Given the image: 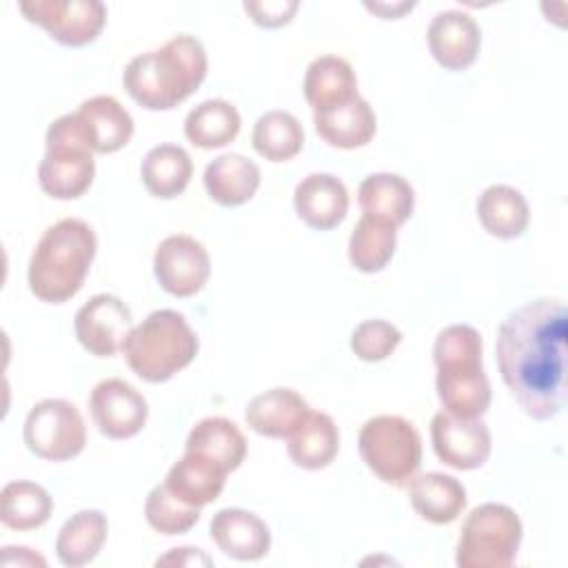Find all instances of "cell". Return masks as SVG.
<instances>
[{
    "mask_svg": "<svg viewBox=\"0 0 568 568\" xmlns=\"http://www.w3.org/2000/svg\"><path fill=\"white\" fill-rule=\"evenodd\" d=\"M357 204L364 215L397 229L413 215L415 191L397 173H371L359 182Z\"/></svg>",
    "mask_w": 568,
    "mask_h": 568,
    "instance_id": "23",
    "label": "cell"
},
{
    "mask_svg": "<svg viewBox=\"0 0 568 568\" xmlns=\"http://www.w3.org/2000/svg\"><path fill=\"white\" fill-rule=\"evenodd\" d=\"M408 499L413 510L430 524H450L466 508V488L446 473H422L408 481Z\"/></svg>",
    "mask_w": 568,
    "mask_h": 568,
    "instance_id": "22",
    "label": "cell"
},
{
    "mask_svg": "<svg viewBox=\"0 0 568 568\" xmlns=\"http://www.w3.org/2000/svg\"><path fill=\"white\" fill-rule=\"evenodd\" d=\"M300 9L297 0H262V2H244V11L253 18L255 24L266 29H277L288 24Z\"/></svg>",
    "mask_w": 568,
    "mask_h": 568,
    "instance_id": "37",
    "label": "cell"
},
{
    "mask_svg": "<svg viewBox=\"0 0 568 568\" xmlns=\"http://www.w3.org/2000/svg\"><path fill=\"white\" fill-rule=\"evenodd\" d=\"M397 246V229L362 215L348 237V260L362 273H379L390 257L395 255Z\"/></svg>",
    "mask_w": 568,
    "mask_h": 568,
    "instance_id": "34",
    "label": "cell"
},
{
    "mask_svg": "<svg viewBox=\"0 0 568 568\" xmlns=\"http://www.w3.org/2000/svg\"><path fill=\"white\" fill-rule=\"evenodd\" d=\"M415 7V2H395V4H386V2H366V9H371L373 13L390 20V18H399L404 11H410Z\"/></svg>",
    "mask_w": 568,
    "mask_h": 568,
    "instance_id": "39",
    "label": "cell"
},
{
    "mask_svg": "<svg viewBox=\"0 0 568 568\" xmlns=\"http://www.w3.org/2000/svg\"><path fill=\"white\" fill-rule=\"evenodd\" d=\"M521 535V519L510 506L481 504L462 524L455 564L459 568H508L517 559Z\"/></svg>",
    "mask_w": 568,
    "mask_h": 568,
    "instance_id": "7",
    "label": "cell"
},
{
    "mask_svg": "<svg viewBox=\"0 0 568 568\" xmlns=\"http://www.w3.org/2000/svg\"><path fill=\"white\" fill-rule=\"evenodd\" d=\"M433 450L450 468L475 470L490 457V430L479 419H466L439 410L430 419Z\"/></svg>",
    "mask_w": 568,
    "mask_h": 568,
    "instance_id": "14",
    "label": "cell"
},
{
    "mask_svg": "<svg viewBox=\"0 0 568 568\" xmlns=\"http://www.w3.org/2000/svg\"><path fill=\"white\" fill-rule=\"evenodd\" d=\"M91 419L109 439H129L138 435L149 417L144 395L120 377L102 379L89 395Z\"/></svg>",
    "mask_w": 568,
    "mask_h": 568,
    "instance_id": "13",
    "label": "cell"
},
{
    "mask_svg": "<svg viewBox=\"0 0 568 568\" xmlns=\"http://www.w3.org/2000/svg\"><path fill=\"white\" fill-rule=\"evenodd\" d=\"M364 464L395 488L408 486L422 464V437L413 422L402 415H375L357 435Z\"/></svg>",
    "mask_w": 568,
    "mask_h": 568,
    "instance_id": "8",
    "label": "cell"
},
{
    "mask_svg": "<svg viewBox=\"0 0 568 568\" xmlns=\"http://www.w3.org/2000/svg\"><path fill=\"white\" fill-rule=\"evenodd\" d=\"M144 517H146V524L162 535H182L197 524L200 508L178 499L166 488V484H158L146 495Z\"/></svg>",
    "mask_w": 568,
    "mask_h": 568,
    "instance_id": "35",
    "label": "cell"
},
{
    "mask_svg": "<svg viewBox=\"0 0 568 568\" xmlns=\"http://www.w3.org/2000/svg\"><path fill=\"white\" fill-rule=\"evenodd\" d=\"M184 450H195L217 462L226 473L235 470L246 457V437L235 422L211 415L200 419L186 435Z\"/></svg>",
    "mask_w": 568,
    "mask_h": 568,
    "instance_id": "29",
    "label": "cell"
},
{
    "mask_svg": "<svg viewBox=\"0 0 568 568\" xmlns=\"http://www.w3.org/2000/svg\"><path fill=\"white\" fill-rule=\"evenodd\" d=\"M304 95L313 113L353 100L357 95V78L351 62L333 53L315 58L304 73Z\"/></svg>",
    "mask_w": 568,
    "mask_h": 568,
    "instance_id": "25",
    "label": "cell"
},
{
    "mask_svg": "<svg viewBox=\"0 0 568 568\" xmlns=\"http://www.w3.org/2000/svg\"><path fill=\"white\" fill-rule=\"evenodd\" d=\"M106 532H109V521L104 513L95 508L78 510L62 524L55 537V555L60 564L69 568H80L91 564L102 550L106 541Z\"/></svg>",
    "mask_w": 568,
    "mask_h": 568,
    "instance_id": "27",
    "label": "cell"
},
{
    "mask_svg": "<svg viewBox=\"0 0 568 568\" xmlns=\"http://www.w3.org/2000/svg\"><path fill=\"white\" fill-rule=\"evenodd\" d=\"M18 9L64 47L93 42L106 22V7L100 0H24Z\"/></svg>",
    "mask_w": 568,
    "mask_h": 568,
    "instance_id": "10",
    "label": "cell"
},
{
    "mask_svg": "<svg viewBox=\"0 0 568 568\" xmlns=\"http://www.w3.org/2000/svg\"><path fill=\"white\" fill-rule=\"evenodd\" d=\"M293 206L306 226L328 231L346 217L348 191L333 173H311L297 182Z\"/></svg>",
    "mask_w": 568,
    "mask_h": 568,
    "instance_id": "17",
    "label": "cell"
},
{
    "mask_svg": "<svg viewBox=\"0 0 568 568\" xmlns=\"http://www.w3.org/2000/svg\"><path fill=\"white\" fill-rule=\"evenodd\" d=\"M204 189L220 206L248 202L260 186V166L242 153H222L204 169Z\"/></svg>",
    "mask_w": 568,
    "mask_h": 568,
    "instance_id": "24",
    "label": "cell"
},
{
    "mask_svg": "<svg viewBox=\"0 0 568 568\" xmlns=\"http://www.w3.org/2000/svg\"><path fill=\"white\" fill-rule=\"evenodd\" d=\"M95 251V233L84 220H58L47 226L29 257V291L49 304L71 300L82 288Z\"/></svg>",
    "mask_w": 568,
    "mask_h": 568,
    "instance_id": "3",
    "label": "cell"
},
{
    "mask_svg": "<svg viewBox=\"0 0 568 568\" xmlns=\"http://www.w3.org/2000/svg\"><path fill=\"white\" fill-rule=\"evenodd\" d=\"M242 118L237 109L222 98H211L193 106L184 118V135L200 149H220L240 133Z\"/></svg>",
    "mask_w": 568,
    "mask_h": 568,
    "instance_id": "31",
    "label": "cell"
},
{
    "mask_svg": "<svg viewBox=\"0 0 568 568\" xmlns=\"http://www.w3.org/2000/svg\"><path fill=\"white\" fill-rule=\"evenodd\" d=\"M75 113L93 153H115L133 135V118L113 95H93Z\"/></svg>",
    "mask_w": 568,
    "mask_h": 568,
    "instance_id": "20",
    "label": "cell"
},
{
    "mask_svg": "<svg viewBox=\"0 0 568 568\" xmlns=\"http://www.w3.org/2000/svg\"><path fill=\"white\" fill-rule=\"evenodd\" d=\"M53 499L36 481L18 479L2 486L0 493V521L11 530H33L49 521Z\"/></svg>",
    "mask_w": 568,
    "mask_h": 568,
    "instance_id": "32",
    "label": "cell"
},
{
    "mask_svg": "<svg viewBox=\"0 0 568 568\" xmlns=\"http://www.w3.org/2000/svg\"><path fill=\"white\" fill-rule=\"evenodd\" d=\"M153 273L169 295L191 297L204 288L211 273V260L202 242L178 233L158 244L153 253Z\"/></svg>",
    "mask_w": 568,
    "mask_h": 568,
    "instance_id": "11",
    "label": "cell"
},
{
    "mask_svg": "<svg viewBox=\"0 0 568 568\" xmlns=\"http://www.w3.org/2000/svg\"><path fill=\"white\" fill-rule=\"evenodd\" d=\"M193 162L186 149L178 144L153 146L140 166V178L144 189L162 200L178 197L191 182Z\"/></svg>",
    "mask_w": 568,
    "mask_h": 568,
    "instance_id": "30",
    "label": "cell"
},
{
    "mask_svg": "<svg viewBox=\"0 0 568 568\" xmlns=\"http://www.w3.org/2000/svg\"><path fill=\"white\" fill-rule=\"evenodd\" d=\"M313 124L317 135L337 149H359L366 146L377 129V118L368 100L359 93L337 106L315 111Z\"/></svg>",
    "mask_w": 568,
    "mask_h": 568,
    "instance_id": "19",
    "label": "cell"
},
{
    "mask_svg": "<svg viewBox=\"0 0 568 568\" xmlns=\"http://www.w3.org/2000/svg\"><path fill=\"white\" fill-rule=\"evenodd\" d=\"M399 342H402L399 328L386 320L359 322L351 333V351L362 362L386 359L399 346Z\"/></svg>",
    "mask_w": 568,
    "mask_h": 568,
    "instance_id": "36",
    "label": "cell"
},
{
    "mask_svg": "<svg viewBox=\"0 0 568 568\" xmlns=\"http://www.w3.org/2000/svg\"><path fill=\"white\" fill-rule=\"evenodd\" d=\"M477 220L493 237L515 240L528 229L530 209L515 186L490 184L477 197Z\"/></svg>",
    "mask_w": 568,
    "mask_h": 568,
    "instance_id": "26",
    "label": "cell"
},
{
    "mask_svg": "<svg viewBox=\"0 0 568 568\" xmlns=\"http://www.w3.org/2000/svg\"><path fill=\"white\" fill-rule=\"evenodd\" d=\"M131 308L111 293H98L84 302L75 317L73 328L82 348L95 357H113L122 351L129 331L133 328Z\"/></svg>",
    "mask_w": 568,
    "mask_h": 568,
    "instance_id": "12",
    "label": "cell"
},
{
    "mask_svg": "<svg viewBox=\"0 0 568 568\" xmlns=\"http://www.w3.org/2000/svg\"><path fill=\"white\" fill-rule=\"evenodd\" d=\"M204 44L189 33L129 60L122 73L126 93L149 111H169L184 102L206 75Z\"/></svg>",
    "mask_w": 568,
    "mask_h": 568,
    "instance_id": "2",
    "label": "cell"
},
{
    "mask_svg": "<svg viewBox=\"0 0 568 568\" xmlns=\"http://www.w3.org/2000/svg\"><path fill=\"white\" fill-rule=\"evenodd\" d=\"M568 311L557 297H539L510 311L495 342L501 379L519 408L537 419L557 417L566 404Z\"/></svg>",
    "mask_w": 568,
    "mask_h": 568,
    "instance_id": "1",
    "label": "cell"
},
{
    "mask_svg": "<svg viewBox=\"0 0 568 568\" xmlns=\"http://www.w3.org/2000/svg\"><path fill=\"white\" fill-rule=\"evenodd\" d=\"M308 402L288 386H275L255 395L246 410L244 422L248 428L264 437L288 439L297 426L308 417Z\"/></svg>",
    "mask_w": 568,
    "mask_h": 568,
    "instance_id": "18",
    "label": "cell"
},
{
    "mask_svg": "<svg viewBox=\"0 0 568 568\" xmlns=\"http://www.w3.org/2000/svg\"><path fill=\"white\" fill-rule=\"evenodd\" d=\"M22 437L36 457L47 462H67L84 450L87 426L75 404L49 397L31 406Z\"/></svg>",
    "mask_w": 568,
    "mask_h": 568,
    "instance_id": "9",
    "label": "cell"
},
{
    "mask_svg": "<svg viewBox=\"0 0 568 568\" xmlns=\"http://www.w3.org/2000/svg\"><path fill=\"white\" fill-rule=\"evenodd\" d=\"M288 457L304 470L326 468L339 450V430L331 415L311 410L286 444Z\"/></svg>",
    "mask_w": 568,
    "mask_h": 568,
    "instance_id": "28",
    "label": "cell"
},
{
    "mask_svg": "<svg viewBox=\"0 0 568 568\" xmlns=\"http://www.w3.org/2000/svg\"><path fill=\"white\" fill-rule=\"evenodd\" d=\"M481 335L470 324H450L435 337V388L446 413L481 417L490 406V382L481 366Z\"/></svg>",
    "mask_w": 568,
    "mask_h": 568,
    "instance_id": "4",
    "label": "cell"
},
{
    "mask_svg": "<svg viewBox=\"0 0 568 568\" xmlns=\"http://www.w3.org/2000/svg\"><path fill=\"white\" fill-rule=\"evenodd\" d=\"M211 539L231 559L257 561L271 548L268 526L251 510L222 508L209 524Z\"/></svg>",
    "mask_w": 568,
    "mask_h": 568,
    "instance_id": "16",
    "label": "cell"
},
{
    "mask_svg": "<svg viewBox=\"0 0 568 568\" xmlns=\"http://www.w3.org/2000/svg\"><path fill=\"white\" fill-rule=\"evenodd\" d=\"M197 348V335L186 317L173 308H160L129 331L122 353L140 379L160 384L189 366Z\"/></svg>",
    "mask_w": 568,
    "mask_h": 568,
    "instance_id": "5",
    "label": "cell"
},
{
    "mask_svg": "<svg viewBox=\"0 0 568 568\" xmlns=\"http://www.w3.org/2000/svg\"><path fill=\"white\" fill-rule=\"evenodd\" d=\"M426 42L430 55L448 71H462L477 60L481 31L475 18L459 9H446L433 16Z\"/></svg>",
    "mask_w": 568,
    "mask_h": 568,
    "instance_id": "15",
    "label": "cell"
},
{
    "mask_svg": "<svg viewBox=\"0 0 568 568\" xmlns=\"http://www.w3.org/2000/svg\"><path fill=\"white\" fill-rule=\"evenodd\" d=\"M251 144L260 158L268 162H286L302 151L304 129L288 111H266L253 126Z\"/></svg>",
    "mask_w": 568,
    "mask_h": 568,
    "instance_id": "33",
    "label": "cell"
},
{
    "mask_svg": "<svg viewBox=\"0 0 568 568\" xmlns=\"http://www.w3.org/2000/svg\"><path fill=\"white\" fill-rule=\"evenodd\" d=\"M166 564H178V566H197V564H202V566H211L213 564V559L211 557H206L204 552H202V548H173L169 555H164V557H160L158 561H155V566H166Z\"/></svg>",
    "mask_w": 568,
    "mask_h": 568,
    "instance_id": "38",
    "label": "cell"
},
{
    "mask_svg": "<svg viewBox=\"0 0 568 568\" xmlns=\"http://www.w3.org/2000/svg\"><path fill=\"white\" fill-rule=\"evenodd\" d=\"M47 151L38 166L40 189L53 200L84 195L95 178V160L78 113L55 118L44 135Z\"/></svg>",
    "mask_w": 568,
    "mask_h": 568,
    "instance_id": "6",
    "label": "cell"
},
{
    "mask_svg": "<svg viewBox=\"0 0 568 568\" xmlns=\"http://www.w3.org/2000/svg\"><path fill=\"white\" fill-rule=\"evenodd\" d=\"M226 475L229 473L211 457L195 450H184V455L169 468L164 484L184 504L202 508L220 497Z\"/></svg>",
    "mask_w": 568,
    "mask_h": 568,
    "instance_id": "21",
    "label": "cell"
}]
</instances>
